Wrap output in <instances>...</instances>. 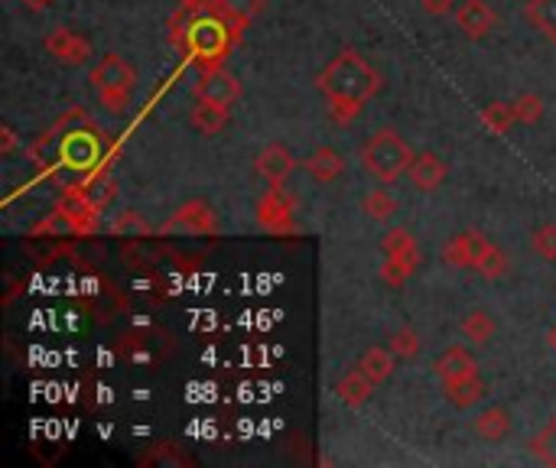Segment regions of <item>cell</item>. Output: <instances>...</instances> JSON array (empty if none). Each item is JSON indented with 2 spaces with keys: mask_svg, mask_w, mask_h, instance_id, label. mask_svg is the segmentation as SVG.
I'll use <instances>...</instances> for the list:
<instances>
[{
  "mask_svg": "<svg viewBox=\"0 0 556 468\" xmlns=\"http://www.w3.org/2000/svg\"><path fill=\"white\" fill-rule=\"evenodd\" d=\"M319 91L329 98L332 121L335 124H352L361 114V108L378 95L381 75L378 69L355 49H342L326 69L319 72Z\"/></svg>",
  "mask_w": 556,
  "mask_h": 468,
  "instance_id": "1",
  "label": "cell"
},
{
  "mask_svg": "<svg viewBox=\"0 0 556 468\" xmlns=\"http://www.w3.org/2000/svg\"><path fill=\"white\" fill-rule=\"evenodd\" d=\"M170 43L192 56L199 69H212L228 59L231 46H238L241 36L218 13H202V17H179L176 13L170 23Z\"/></svg>",
  "mask_w": 556,
  "mask_h": 468,
  "instance_id": "2",
  "label": "cell"
},
{
  "mask_svg": "<svg viewBox=\"0 0 556 468\" xmlns=\"http://www.w3.org/2000/svg\"><path fill=\"white\" fill-rule=\"evenodd\" d=\"M358 156H361V166H365L381 186H394L413 163V150L407 147V140L400 137L397 130H387V127L378 130V134H371Z\"/></svg>",
  "mask_w": 556,
  "mask_h": 468,
  "instance_id": "3",
  "label": "cell"
},
{
  "mask_svg": "<svg viewBox=\"0 0 556 468\" xmlns=\"http://www.w3.org/2000/svg\"><path fill=\"white\" fill-rule=\"evenodd\" d=\"M88 82H92V88L98 91L101 108L111 111V114H124L127 104H131V95H134L137 72H134L131 62L118 56V52H108V56H101L92 65Z\"/></svg>",
  "mask_w": 556,
  "mask_h": 468,
  "instance_id": "4",
  "label": "cell"
},
{
  "mask_svg": "<svg viewBox=\"0 0 556 468\" xmlns=\"http://www.w3.org/2000/svg\"><path fill=\"white\" fill-rule=\"evenodd\" d=\"M222 218L205 199H189L160 225V234H218Z\"/></svg>",
  "mask_w": 556,
  "mask_h": 468,
  "instance_id": "5",
  "label": "cell"
},
{
  "mask_svg": "<svg viewBox=\"0 0 556 468\" xmlns=\"http://www.w3.org/2000/svg\"><path fill=\"white\" fill-rule=\"evenodd\" d=\"M192 91H196V101H212V104H222V108H231L241 98V82L225 65H212V69L199 72Z\"/></svg>",
  "mask_w": 556,
  "mask_h": 468,
  "instance_id": "6",
  "label": "cell"
},
{
  "mask_svg": "<svg viewBox=\"0 0 556 468\" xmlns=\"http://www.w3.org/2000/svg\"><path fill=\"white\" fill-rule=\"evenodd\" d=\"M257 225L274 234L293 231V199H287L280 186H270L261 199H257Z\"/></svg>",
  "mask_w": 556,
  "mask_h": 468,
  "instance_id": "7",
  "label": "cell"
},
{
  "mask_svg": "<svg viewBox=\"0 0 556 468\" xmlns=\"http://www.w3.org/2000/svg\"><path fill=\"white\" fill-rule=\"evenodd\" d=\"M43 46L59 65H85L88 56H92V43H88L82 33L69 30V26H56V30L46 36Z\"/></svg>",
  "mask_w": 556,
  "mask_h": 468,
  "instance_id": "8",
  "label": "cell"
},
{
  "mask_svg": "<svg viewBox=\"0 0 556 468\" xmlns=\"http://www.w3.org/2000/svg\"><path fill=\"white\" fill-rule=\"evenodd\" d=\"M101 156V140L95 127L66 130V147H62V166L88 169Z\"/></svg>",
  "mask_w": 556,
  "mask_h": 468,
  "instance_id": "9",
  "label": "cell"
},
{
  "mask_svg": "<svg viewBox=\"0 0 556 468\" xmlns=\"http://www.w3.org/2000/svg\"><path fill=\"white\" fill-rule=\"evenodd\" d=\"M456 26L465 39H485L498 26V13L488 7V0H462L456 7Z\"/></svg>",
  "mask_w": 556,
  "mask_h": 468,
  "instance_id": "10",
  "label": "cell"
},
{
  "mask_svg": "<svg viewBox=\"0 0 556 468\" xmlns=\"http://www.w3.org/2000/svg\"><path fill=\"white\" fill-rule=\"evenodd\" d=\"M254 169H257V176H264L270 182V186H283V182L293 176L296 156L283 147V143H267V147L257 153Z\"/></svg>",
  "mask_w": 556,
  "mask_h": 468,
  "instance_id": "11",
  "label": "cell"
},
{
  "mask_svg": "<svg viewBox=\"0 0 556 468\" xmlns=\"http://www.w3.org/2000/svg\"><path fill=\"white\" fill-rule=\"evenodd\" d=\"M433 371L439 377V384H456V381H465V377L478 374V361L469 355V348L462 345H449L443 355L433 361Z\"/></svg>",
  "mask_w": 556,
  "mask_h": 468,
  "instance_id": "12",
  "label": "cell"
},
{
  "mask_svg": "<svg viewBox=\"0 0 556 468\" xmlns=\"http://www.w3.org/2000/svg\"><path fill=\"white\" fill-rule=\"evenodd\" d=\"M488 244H491V241L485 238L482 231H462V234H456V238H452V241L443 247V260H446L449 267H472V270H475L478 257L485 254Z\"/></svg>",
  "mask_w": 556,
  "mask_h": 468,
  "instance_id": "13",
  "label": "cell"
},
{
  "mask_svg": "<svg viewBox=\"0 0 556 468\" xmlns=\"http://www.w3.org/2000/svg\"><path fill=\"white\" fill-rule=\"evenodd\" d=\"M449 173V166L439 160V156L433 150H426V153H417L413 156V163L407 169V176L410 182L417 186L420 192H436L439 186H443V179Z\"/></svg>",
  "mask_w": 556,
  "mask_h": 468,
  "instance_id": "14",
  "label": "cell"
},
{
  "mask_svg": "<svg viewBox=\"0 0 556 468\" xmlns=\"http://www.w3.org/2000/svg\"><path fill=\"white\" fill-rule=\"evenodd\" d=\"M62 147H66V134H59L56 127H49L30 143V160L40 173H56L62 166Z\"/></svg>",
  "mask_w": 556,
  "mask_h": 468,
  "instance_id": "15",
  "label": "cell"
},
{
  "mask_svg": "<svg viewBox=\"0 0 556 468\" xmlns=\"http://www.w3.org/2000/svg\"><path fill=\"white\" fill-rule=\"evenodd\" d=\"M381 247H384V257H394L400 264H407L410 270L420 267V244L407 228H391L381 238Z\"/></svg>",
  "mask_w": 556,
  "mask_h": 468,
  "instance_id": "16",
  "label": "cell"
},
{
  "mask_svg": "<svg viewBox=\"0 0 556 468\" xmlns=\"http://www.w3.org/2000/svg\"><path fill=\"white\" fill-rule=\"evenodd\" d=\"M374 384L371 377L361 371V368H352L339 384H335V394H339V400L345 403V407H352V410H358V407H365V403L371 400V394H374Z\"/></svg>",
  "mask_w": 556,
  "mask_h": 468,
  "instance_id": "17",
  "label": "cell"
},
{
  "mask_svg": "<svg viewBox=\"0 0 556 468\" xmlns=\"http://www.w3.org/2000/svg\"><path fill=\"white\" fill-rule=\"evenodd\" d=\"M215 13L225 23H231V30L241 36L264 13V0H218V10Z\"/></svg>",
  "mask_w": 556,
  "mask_h": 468,
  "instance_id": "18",
  "label": "cell"
},
{
  "mask_svg": "<svg viewBox=\"0 0 556 468\" xmlns=\"http://www.w3.org/2000/svg\"><path fill=\"white\" fill-rule=\"evenodd\" d=\"M303 169L309 176H313L316 182H335L342 173H345V160H342V153L339 150H332V147H319V150H313L306 156V163H303Z\"/></svg>",
  "mask_w": 556,
  "mask_h": 468,
  "instance_id": "19",
  "label": "cell"
},
{
  "mask_svg": "<svg viewBox=\"0 0 556 468\" xmlns=\"http://www.w3.org/2000/svg\"><path fill=\"white\" fill-rule=\"evenodd\" d=\"M472 429H475L478 439L495 442V446H498V442H504V439H508V433H511V413L504 407H485L472 420Z\"/></svg>",
  "mask_w": 556,
  "mask_h": 468,
  "instance_id": "20",
  "label": "cell"
},
{
  "mask_svg": "<svg viewBox=\"0 0 556 468\" xmlns=\"http://www.w3.org/2000/svg\"><path fill=\"white\" fill-rule=\"evenodd\" d=\"M189 124L192 130H199L202 137H215V134H222L228 124V108L212 104V101H196V108L189 114Z\"/></svg>",
  "mask_w": 556,
  "mask_h": 468,
  "instance_id": "21",
  "label": "cell"
},
{
  "mask_svg": "<svg viewBox=\"0 0 556 468\" xmlns=\"http://www.w3.org/2000/svg\"><path fill=\"white\" fill-rule=\"evenodd\" d=\"M443 394H446V400L452 403V407L469 410V407H475V403L485 400V381H482V374H472V377H465V381L446 384Z\"/></svg>",
  "mask_w": 556,
  "mask_h": 468,
  "instance_id": "22",
  "label": "cell"
},
{
  "mask_svg": "<svg viewBox=\"0 0 556 468\" xmlns=\"http://www.w3.org/2000/svg\"><path fill=\"white\" fill-rule=\"evenodd\" d=\"M459 329L472 345H488V338L495 335L498 325H495V316H491L488 309H472V312H465L462 316Z\"/></svg>",
  "mask_w": 556,
  "mask_h": 468,
  "instance_id": "23",
  "label": "cell"
},
{
  "mask_svg": "<svg viewBox=\"0 0 556 468\" xmlns=\"http://www.w3.org/2000/svg\"><path fill=\"white\" fill-rule=\"evenodd\" d=\"M358 368L365 371L374 384H384L387 377L394 374V351H387V348H381V345H374V348H368L365 355L358 358Z\"/></svg>",
  "mask_w": 556,
  "mask_h": 468,
  "instance_id": "24",
  "label": "cell"
},
{
  "mask_svg": "<svg viewBox=\"0 0 556 468\" xmlns=\"http://www.w3.org/2000/svg\"><path fill=\"white\" fill-rule=\"evenodd\" d=\"M527 20L556 43V0H527Z\"/></svg>",
  "mask_w": 556,
  "mask_h": 468,
  "instance_id": "25",
  "label": "cell"
},
{
  "mask_svg": "<svg viewBox=\"0 0 556 468\" xmlns=\"http://www.w3.org/2000/svg\"><path fill=\"white\" fill-rule=\"evenodd\" d=\"M475 270L482 273L485 280H501V277H508L511 260H508V254H504L498 244H488V247H485V254L478 257Z\"/></svg>",
  "mask_w": 556,
  "mask_h": 468,
  "instance_id": "26",
  "label": "cell"
},
{
  "mask_svg": "<svg viewBox=\"0 0 556 468\" xmlns=\"http://www.w3.org/2000/svg\"><path fill=\"white\" fill-rule=\"evenodd\" d=\"M361 208H365V212L374 218V221H391L394 215H397V199L387 189H374V192H368L365 195V202H361Z\"/></svg>",
  "mask_w": 556,
  "mask_h": 468,
  "instance_id": "27",
  "label": "cell"
},
{
  "mask_svg": "<svg viewBox=\"0 0 556 468\" xmlns=\"http://www.w3.org/2000/svg\"><path fill=\"white\" fill-rule=\"evenodd\" d=\"M530 452H534V459H540L543 465L556 468V416L540 429L534 439H530Z\"/></svg>",
  "mask_w": 556,
  "mask_h": 468,
  "instance_id": "28",
  "label": "cell"
},
{
  "mask_svg": "<svg viewBox=\"0 0 556 468\" xmlns=\"http://www.w3.org/2000/svg\"><path fill=\"white\" fill-rule=\"evenodd\" d=\"M514 124V111H511V104H488V108L482 111V127L488 130V134H508Z\"/></svg>",
  "mask_w": 556,
  "mask_h": 468,
  "instance_id": "29",
  "label": "cell"
},
{
  "mask_svg": "<svg viewBox=\"0 0 556 468\" xmlns=\"http://www.w3.org/2000/svg\"><path fill=\"white\" fill-rule=\"evenodd\" d=\"M111 234L114 238H127V234H134V238H147L150 225L140 212H121L118 218L111 221Z\"/></svg>",
  "mask_w": 556,
  "mask_h": 468,
  "instance_id": "30",
  "label": "cell"
},
{
  "mask_svg": "<svg viewBox=\"0 0 556 468\" xmlns=\"http://www.w3.org/2000/svg\"><path fill=\"white\" fill-rule=\"evenodd\" d=\"M387 342H391V351L397 358H417L420 355V335H417V329H410V325L397 329Z\"/></svg>",
  "mask_w": 556,
  "mask_h": 468,
  "instance_id": "31",
  "label": "cell"
},
{
  "mask_svg": "<svg viewBox=\"0 0 556 468\" xmlns=\"http://www.w3.org/2000/svg\"><path fill=\"white\" fill-rule=\"evenodd\" d=\"M511 111H514V121L537 124L540 114H543V98L540 95H521V98L511 104Z\"/></svg>",
  "mask_w": 556,
  "mask_h": 468,
  "instance_id": "32",
  "label": "cell"
},
{
  "mask_svg": "<svg viewBox=\"0 0 556 468\" xmlns=\"http://www.w3.org/2000/svg\"><path fill=\"white\" fill-rule=\"evenodd\" d=\"M530 247L540 260H556V225H540L530 238Z\"/></svg>",
  "mask_w": 556,
  "mask_h": 468,
  "instance_id": "33",
  "label": "cell"
},
{
  "mask_svg": "<svg viewBox=\"0 0 556 468\" xmlns=\"http://www.w3.org/2000/svg\"><path fill=\"white\" fill-rule=\"evenodd\" d=\"M410 267L407 264H400V260L394 257H384V264H381V280L391 286V290H397V286H404L410 280Z\"/></svg>",
  "mask_w": 556,
  "mask_h": 468,
  "instance_id": "34",
  "label": "cell"
},
{
  "mask_svg": "<svg viewBox=\"0 0 556 468\" xmlns=\"http://www.w3.org/2000/svg\"><path fill=\"white\" fill-rule=\"evenodd\" d=\"M53 127L59 130V134H66V130H75V127H95V121H92V117H88L82 108H69Z\"/></svg>",
  "mask_w": 556,
  "mask_h": 468,
  "instance_id": "35",
  "label": "cell"
},
{
  "mask_svg": "<svg viewBox=\"0 0 556 468\" xmlns=\"http://www.w3.org/2000/svg\"><path fill=\"white\" fill-rule=\"evenodd\" d=\"M218 0H179L176 13L179 17H202V13H215Z\"/></svg>",
  "mask_w": 556,
  "mask_h": 468,
  "instance_id": "36",
  "label": "cell"
},
{
  "mask_svg": "<svg viewBox=\"0 0 556 468\" xmlns=\"http://www.w3.org/2000/svg\"><path fill=\"white\" fill-rule=\"evenodd\" d=\"M423 13H430V17H446V13L456 7V0H420Z\"/></svg>",
  "mask_w": 556,
  "mask_h": 468,
  "instance_id": "37",
  "label": "cell"
},
{
  "mask_svg": "<svg viewBox=\"0 0 556 468\" xmlns=\"http://www.w3.org/2000/svg\"><path fill=\"white\" fill-rule=\"evenodd\" d=\"M0 137H4V143H0V153H4V156H10V153L17 150V137H14V130H10V127H4V130H0Z\"/></svg>",
  "mask_w": 556,
  "mask_h": 468,
  "instance_id": "38",
  "label": "cell"
},
{
  "mask_svg": "<svg viewBox=\"0 0 556 468\" xmlns=\"http://www.w3.org/2000/svg\"><path fill=\"white\" fill-rule=\"evenodd\" d=\"M23 4H27L30 10H36V13H40V10H46V4H49V0H23Z\"/></svg>",
  "mask_w": 556,
  "mask_h": 468,
  "instance_id": "39",
  "label": "cell"
},
{
  "mask_svg": "<svg viewBox=\"0 0 556 468\" xmlns=\"http://www.w3.org/2000/svg\"><path fill=\"white\" fill-rule=\"evenodd\" d=\"M547 342H550V348L556 351V325H553V329H550V338H547Z\"/></svg>",
  "mask_w": 556,
  "mask_h": 468,
  "instance_id": "40",
  "label": "cell"
},
{
  "mask_svg": "<svg viewBox=\"0 0 556 468\" xmlns=\"http://www.w3.org/2000/svg\"><path fill=\"white\" fill-rule=\"evenodd\" d=\"M524 4H527V0H524Z\"/></svg>",
  "mask_w": 556,
  "mask_h": 468,
  "instance_id": "41",
  "label": "cell"
}]
</instances>
